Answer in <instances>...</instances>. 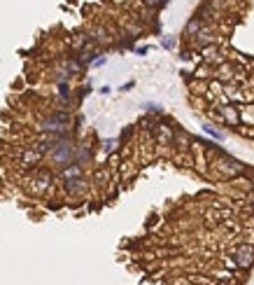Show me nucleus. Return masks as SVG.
Wrapping results in <instances>:
<instances>
[{
	"label": "nucleus",
	"instance_id": "1",
	"mask_svg": "<svg viewBox=\"0 0 254 285\" xmlns=\"http://www.w3.org/2000/svg\"><path fill=\"white\" fill-rule=\"evenodd\" d=\"M212 169H215V175L222 180H231V178H243L247 166L240 164L238 159H233L231 154H226L222 150H215V159H212L210 164Z\"/></svg>",
	"mask_w": 254,
	"mask_h": 285
},
{
	"label": "nucleus",
	"instance_id": "2",
	"mask_svg": "<svg viewBox=\"0 0 254 285\" xmlns=\"http://www.w3.org/2000/svg\"><path fill=\"white\" fill-rule=\"evenodd\" d=\"M75 148H77V143H75L73 133H70V136H63V138H59V140H54V145L47 152V157H49V161H52L54 166L63 169L65 164H70L75 159Z\"/></svg>",
	"mask_w": 254,
	"mask_h": 285
},
{
	"label": "nucleus",
	"instance_id": "3",
	"mask_svg": "<svg viewBox=\"0 0 254 285\" xmlns=\"http://www.w3.org/2000/svg\"><path fill=\"white\" fill-rule=\"evenodd\" d=\"M233 266H240V269L254 266V243L252 241H240L233 248Z\"/></svg>",
	"mask_w": 254,
	"mask_h": 285
},
{
	"label": "nucleus",
	"instance_id": "4",
	"mask_svg": "<svg viewBox=\"0 0 254 285\" xmlns=\"http://www.w3.org/2000/svg\"><path fill=\"white\" fill-rule=\"evenodd\" d=\"M217 43H219V40H217V33H215V28H212L210 23H203L201 31L191 38V47L198 49V52H205V49L215 47Z\"/></svg>",
	"mask_w": 254,
	"mask_h": 285
},
{
	"label": "nucleus",
	"instance_id": "5",
	"mask_svg": "<svg viewBox=\"0 0 254 285\" xmlns=\"http://www.w3.org/2000/svg\"><path fill=\"white\" fill-rule=\"evenodd\" d=\"M89 38L94 40L100 49H107V47H115V43H117V38L112 35V31L107 28V26H103V23H94L91 28H89Z\"/></svg>",
	"mask_w": 254,
	"mask_h": 285
},
{
	"label": "nucleus",
	"instance_id": "6",
	"mask_svg": "<svg viewBox=\"0 0 254 285\" xmlns=\"http://www.w3.org/2000/svg\"><path fill=\"white\" fill-rule=\"evenodd\" d=\"M86 190H89V182H86L84 175H79V178H70V180H63V192L68 194V197H82Z\"/></svg>",
	"mask_w": 254,
	"mask_h": 285
},
{
	"label": "nucleus",
	"instance_id": "7",
	"mask_svg": "<svg viewBox=\"0 0 254 285\" xmlns=\"http://www.w3.org/2000/svg\"><path fill=\"white\" fill-rule=\"evenodd\" d=\"M215 108H217V112H219V117H222V124L233 127V124L240 122V110L233 106V103H222V106H215Z\"/></svg>",
	"mask_w": 254,
	"mask_h": 285
},
{
	"label": "nucleus",
	"instance_id": "8",
	"mask_svg": "<svg viewBox=\"0 0 254 285\" xmlns=\"http://www.w3.org/2000/svg\"><path fill=\"white\" fill-rule=\"evenodd\" d=\"M19 161H21V166H26V169H35V166L42 161V154L33 148H23L21 152H19Z\"/></svg>",
	"mask_w": 254,
	"mask_h": 285
},
{
	"label": "nucleus",
	"instance_id": "9",
	"mask_svg": "<svg viewBox=\"0 0 254 285\" xmlns=\"http://www.w3.org/2000/svg\"><path fill=\"white\" fill-rule=\"evenodd\" d=\"M59 175H61V180L79 178V175H84V166L77 164V161H70V164H65L63 169H59Z\"/></svg>",
	"mask_w": 254,
	"mask_h": 285
},
{
	"label": "nucleus",
	"instance_id": "10",
	"mask_svg": "<svg viewBox=\"0 0 254 285\" xmlns=\"http://www.w3.org/2000/svg\"><path fill=\"white\" fill-rule=\"evenodd\" d=\"M91 159H94V150L89 148V145H77V148H75V159L73 161L86 166V164H91Z\"/></svg>",
	"mask_w": 254,
	"mask_h": 285
},
{
	"label": "nucleus",
	"instance_id": "11",
	"mask_svg": "<svg viewBox=\"0 0 254 285\" xmlns=\"http://www.w3.org/2000/svg\"><path fill=\"white\" fill-rule=\"evenodd\" d=\"M201 28H203V22L198 19V17H196V14H194L189 22H187V26H184V40H191L196 33L201 31Z\"/></svg>",
	"mask_w": 254,
	"mask_h": 285
},
{
	"label": "nucleus",
	"instance_id": "12",
	"mask_svg": "<svg viewBox=\"0 0 254 285\" xmlns=\"http://www.w3.org/2000/svg\"><path fill=\"white\" fill-rule=\"evenodd\" d=\"M240 119L250 122V124L254 127V106H245L243 110H240Z\"/></svg>",
	"mask_w": 254,
	"mask_h": 285
},
{
	"label": "nucleus",
	"instance_id": "13",
	"mask_svg": "<svg viewBox=\"0 0 254 285\" xmlns=\"http://www.w3.org/2000/svg\"><path fill=\"white\" fill-rule=\"evenodd\" d=\"M203 131H208V136H212L215 140H224V133H219V131H217L215 127H210V124H205V127H203Z\"/></svg>",
	"mask_w": 254,
	"mask_h": 285
},
{
	"label": "nucleus",
	"instance_id": "14",
	"mask_svg": "<svg viewBox=\"0 0 254 285\" xmlns=\"http://www.w3.org/2000/svg\"><path fill=\"white\" fill-rule=\"evenodd\" d=\"M161 44H163L166 49H175V47H177V40H175L173 35H166V38L161 40Z\"/></svg>",
	"mask_w": 254,
	"mask_h": 285
},
{
	"label": "nucleus",
	"instance_id": "15",
	"mask_svg": "<svg viewBox=\"0 0 254 285\" xmlns=\"http://www.w3.org/2000/svg\"><path fill=\"white\" fill-rule=\"evenodd\" d=\"M245 206H247V211H250V213H254V190L245 197Z\"/></svg>",
	"mask_w": 254,
	"mask_h": 285
},
{
	"label": "nucleus",
	"instance_id": "16",
	"mask_svg": "<svg viewBox=\"0 0 254 285\" xmlns=\"http://www.w3.org/2000/svg\"><path fill=\"white\" fill-rule=\"evenodd\" d=\"M180 59H182V61H191V59H194V49H182Z\"/></svg>",
	"mask_w": 254,
	"mask_h": 285
},
{
	"label": "nucleus",
	"instance_id": "17",
	"mask_svg": "<svg viewBox=\"0 0 254 285\" xmlns=\"http://www.w3.org/2000/svg\"><path fill=\"white\" fill-rule=\"evenodd\" d=\"M147 52H149V47H138V49H136V54H140V56H145Z\"/></svg>",
	"mask_w": 254,
	"mask_h": 285
},
{
	"label": "nucleus",
	"instance_id": "18",
	"mask_svg": "<svg viewBox=\"0 0 254 285\" xmlns=\"http://www.w3.org/2000/svg\"><path fill=\"white\" fill-rule=\"evenodd\" d=\"M133 85H136V82H126V85L121 87V91H128V89H133Z\"/></svg>",
	"mask_w": 254,
	"mask_h": 285
},
{
	"label": "nucleus",
	"instance_id": "19",
	"mask_svg": "<svg viewBox=\"0 0 254 285\" xmlns=\"http://www.w3.org/2000/svg\"><path fill=\"white\" fill-rule=\"evenodd\" d=\"M252 232H254V213H252Z\"/></svg>",
	"mask_w": 254,
	"mask_h": 285
}]
</instances>
